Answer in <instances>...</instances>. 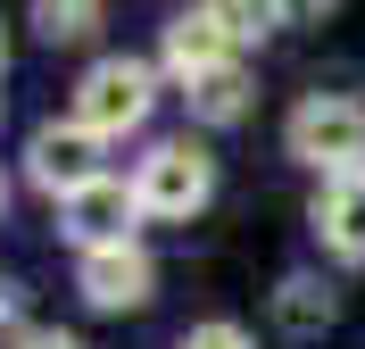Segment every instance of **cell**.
I'll use <instances>...</instances> for the list:
<instances>
[{"label": "cell", "mask_w": 365, "mask_h": 349, "mask_svg": "<svg viewBox=\"0 0 365 349\" xmlns=\"http://www.w3.org/2000/svg\"><path fill=\"white\" fill-rule=\"evenodd\" d=\"M150 108H158V67L116 50V59H91V67H83L67 116L83 125V133H100V141H125V133L150 125Z\"/></svg>", "instance_id": "cell-1"}, {"label": "cell", "mask_w": 365, "mask_h": 349, "mask_svg": "<svg viewBox=\"0 0 365 349\" xmlns=\"http://www.w3.org/2000/svg\"><path fill=\"white\" fill-rule=\"evenodd\" d=\"M133 200H141V216H166V225L200 216L207 200H216V158H207V141H191V133L150 141L141 166H133Z\"/></svg>", "instance_id": "cell-2"}, {"label": "cell", "mask_w": 365, "mask_h": 349, "mask_svg": "<svg viewBox=\"0 0 365 349\" xmlns=\"http://www.w3.org/2000/svg\"><path fill=\"white\" fill-rule=\"evenodd\" d=\"M282 141H291L299 166H316L324 183L332 175H357L365 166V100L349 92H307L291 108V125H282Z\"/></svg>", "instance_id": "cell-3"}, {"label": "cell", "mask_w": 365, "mask_h": 349, "mask_svg": "<svg viewBox=\"0 0 365 349\" xmlns=\"http://www.w3.org/2000/svg\"><path fill=\"white\" fill-rule=\"evenodd\" d=\"M100 175H108V166H100V133H83L75 116H67V125L50 116V125H34V133H25V183H34V191L75 200V191L100 183Z\"/></svg>", "instance_id": "cell-4"}, {"label": "cell", "mask_w": 365, "mask_h": 349, "mask_svg": "<svg viewBox=\"0 0 365 349\" xmlns=\"http://www.w3.org/2000/svg\"><path fill=\"white\" fill-rule=\"evenodd\" d=\"M75 291H83V308H100V316L150 308V291H158V258L141 250V241H116V250H83V258H75Z\"/></svg>", "instance_id": "cell-5"}, {"label": "cell", "mask_w": 365, "mask_h": 349, "mask_svg": "<svg viewBox=\"0 0 365 349\" xmlns=\"http://www.w3.org/2000/svg\"><path fill=\"white\" fill-rule=\"evenodd\" d=\"M133 225H141V200H133L125 175H100L75 200H58V233L75 250H116V241H133Z\"/></svg>", "instance_id": "cell-6"}, {"label": "cell", "mask_w": 365, "mask_h": 349, "mask_svg": "<svg viewBox=\"0 0 365 349\" xmlns=\"http://www.w3.org/2000/svg\"><path fill=\"white\" fill-rule=\"evenodd\" d=\"M232 59H241V42H232V25L207 9V0H191V9L166 17V75H175V84H191V75H207V67H232Z\"/></svg>", "instance_id": "cell-7"}, {"label": "cell", "mask_w": 365, "mask_h": 349, "mask_svg": "<svg viewBox=\"0 0 365 349\" xmlns=\"http://www.w3.org/2000/svg\"><path fill=\"white\" fill-rule=\"evenodd\" d=\"M307 216H316V241L341 258V266H365V166L357 175H332Z\"/></svg>", "instance_id": "cell-8"}, {"label": "cell", "mask_w": 365, "mask_h": 349, "mask_svg": "<svg viewBox=\"0 0 365 349\" xmlns=\"http://www.w3.org/2000/svg\"><path fill=\"white\" fill-rule=\"evenodd\" d=\"M182 100H191V116H200V125H241V116H250V100H257V84H250V67L232 59V67L191 75V84H182Z\"/></svg>", "instance_id": "cell-9"}, {"label": "cell", "mask_w": 365, "mask_h": 349, "mask_svg": "<svg viewBox=\"0 0 365 349\" xmlns=\"http://www.w3.org/2000/svg\"><path fill=\"white\" fill-rule=\"evenodd\" d=\"M332 316H341L332 283H316V275H282V283H274V325L291 333V341H316Z\"/></svg>", "instance_id": "cell-10"}, {"label": "cell", "mask_w": 365, "mask_h": 349, "mask_svg": "<svg viewBox=\"0 0 365 349\" xmlns=\"http://www.w3.org/2000/svg\"><path fill=\"white\" fill-rule=\"evenodd\" d=\"M25 17H34V34H42L50 50H75V42H91V34H100L108 0H34Z\"/></svg>", "instance_id": "cell-11"}, {"label": "cell", "mask_w": 365, "mask_h": 349, "mask_svg": "<svg viewBox=\"0 0 365 349\" xmlns=\"http://www.w3.org/2000/svg\"><path fill=\"white\" fill-rule=\"evenodd\" d=\"M207 9L232 25V42H266L274 25H282V17H274V0H207Z\"/></svg>", "instance_id": "cell-12"}, {"label": "cell", "mask_w": 365, "mask_h": 349, "mask_svg": "<svg viewBox=\"0 0 365 349\" xmlns=\"http://www.w3.org/2000/svg\"><path fill=\"white\" fill-rule=\"evenodd\" d=\"M182 349H257L241 325H225V316H207V325H191L182 333Z\"/></svg>", "instance_id": "cell-13"}, {"label": "cell", "mask_w": 365, "mask_h": 349, "mask_svg": "<svg viewBox=\"0 0 365 349\" xmlns=\"http://www.w3.org/2000/svg\"><path fill=\"white\" fill-rule=\"evenodd\" d=\"M332 9H341V0H274V17H282V25H324Z\"/></svg>", "instance_id": "cell-14"}, {"label": "cell", "mask_w": 365, "mask_h": 349, "mask_svg": "<svg viewBox=\"0 0 365 349\" xmlns=\"http://www.w3.org/2000/svg\"><path fill=\"white\" fill-rule=\"evenodd\" d=\"M9 349H83V341H75V333H50V325H34V333H17Z\"/></svg>", "instance_id": "cell-15"}, {"label": "cell", "mask_w": 365, "mask_h": 349, "mask_svg": "<svg viewBox=\"0 0 365 349\" xmlns=\"http://www.w3.org/2000/svg\"><path fill=\"white\" fill-rule=\"evenodd\" d=\"M17 308H25V291H17V283H0V325H17Z\"/></svg>", "instance_id": "cell-16"}, {"label": "cell", "mask_w": 365, "mask_h": 349, "mask_svg": "<svg viewBox=\"0 0 365 349\" xmlns=\"http://www.w3.org/2000/svg\"><path fill=\"white\" fill-rule=\"evenodd\" d=\"M0 208H9V175H0Z\"/></svg>", "instance_id": "cell-17"}, {"label": "cell", "mask_w": 365, "mask_h": 349, "mask_svg": "<svg viewBox=\"0 0 365 349\" xmlns=\"http://www.w3.org/2000/svg\"><path fill=\"white\" fill-rule=\"evenodd\" d=\"M0 67H9V34H0Z\"/></svg>", "instance_id": "cell-18"}]
</instances>
